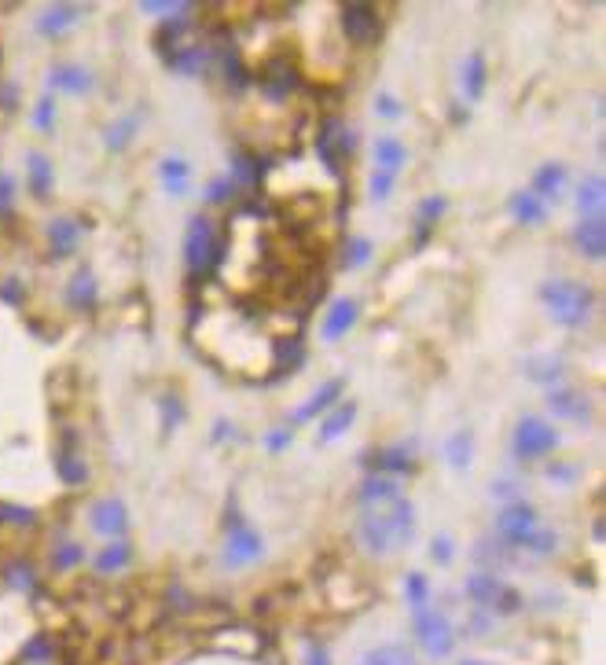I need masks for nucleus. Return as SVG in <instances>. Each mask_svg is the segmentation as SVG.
<instances>
[{"mask_svg":"<svg viewBox=\"0 0 606 665\" xmlns=\"http://www.w3.org/2000/svg\"><path fill=\"white\" fill-rule=\"evenodd\" d=\"M540 301L562 327H585L595 313V294L585 283L573 280H548L540 287Z\"/></svg>","mask_w":606,"mask_h":665,"instance_id":"obj_1","label":"nucleus"},{"mask_svg":"<svg viewBox=\"0 0 606 665\" xmlns=\"http://www.w3.org/2000/svg\"><path fill=\"white\" fill-rule=\"evenodd\" d=\"M559 448V431L540 415H522L511 434V452L519 460H544Z\"/></svg>","mask_w":606,"mask_h":665,"instance_id":"obj_2","label":"nucleus"},{"mask_svg":"<svg viewBox=\"0 0 606 665\" xmlns=\"http://www.w3.org/2000/svg\"><path fill=\"white\" fill-rule=\"evenodd\" d=\"M540 530V511L526 500H507L496 515V537L507 552H522V544Z\"/></svg>","mask_w":606,"mask_h":665,"instance_id":"obj_3","label":"nucleus"},{"mask_svg":"<svg viewBox=\"0 0 606 665\" xmlns=\"http://www.w3.org/2000/svg\"><path fill=\"white\" fill-rule=\"evenodd\" d=\"M467 595L478 611H493L500 618H511V614H519L522 607V595L514 592L511 585L496 581L493 573H474V578L467 581Z\"/></svg>","mask_w":606,"mask_h":665,"instance_id":"obj_4","label":"nucleus"},{"mask_svg":"<svg viewBox=\"0 0 606 665\" xmlns=\"http://www.w3.org/2000/svg\"><path fill=\"white\" fill-rule=\"evenodd\" d=\"M217 258H221V247H217V228H214V221L202 218V214H195V218L188 221V235H184V265H188V272H195V276H199V272L214 268Z\"/></svg>","mask_w":606,"mask_h":665,"instance_id":"obj_5","label":"nucleus"},{"mask_svg":"<svg viewBox=\"0 0 606 665\" xmlns=\"http://www.w3.org/2000/svg\"><path fill=\"white\" fill-rule=\"evenodd\" d=\"M412 628H415L419 647L427 651L430 658H445V654H452V647H456L452 621L441 611H434V607H419L415 618H412Z\"/></svg>","mask_w":606,"mask_h":665,"instance_id":"obj_6","label":"nucleus"},{"mask_svg":"<svg viewBox=\"0 0 606 665\" xmlns=\"http://www.w3.org/2000/svg\"><path fill=\"white\" fill-rule=\"evenodd\" d=\"M265 555V540L254 526L247 522H232L228 526V537H225V552H221V562L228 570H242V566H254L258 559Z\"/></svg>","mask_w":606,"mask_h":665,"instance_id":"obj_7","label":"nucleus"},{"mask_svg":"<svg viewBox=\"0 0 606 665\" xmlns=\"http://www.w3.org/2000/svg\"><path fill=\"white\" fill-rule=\"evenodd\" d=\"M356 316H360V301L356 298H335L327 306V320L320 327V339L323 342H342L356 327Z\"/></svg>","mask_w":606,"mask_h":665,"instance_id":"obj_8","label":"nucleus"},{"mask_svg":"<svg viewBox=\"0 0 606 665\" xmlns=\"http://www.w3.org/2000/svg\"><path fill=\"white\" fill-rule=\"evenodd\" d=\"M342 34L353 45H372L379 37V15L372 4H342Z\"/></svg>","mask_w":606,"mask_h":665,"instance_id":"obj_9","label":"nucleus"},{"mask_svg":"<svg viewBox=\"0 0 606 665\" xmlns=\"http://www.w3.org/2000/svg\"><path fill=\"white\" fill-rule=\"evenodd\" d=\"M88 519H93V530L103 533V537H121L129 530V511H126V504H121L118 497L96 500L93 511H88Z\"/></svg>","mask_w":606,"mask_h":665,"instance_id":"obj_10","label":"nucleus"},{"mask_svg":"<svg viewBox=\"0 0 606 665\" xmlns=\"http://www.w3.org/2000/svg\"><path fill=\"white\" fill-rule=\"evenodd\" d=\"M360 464H368L372 474H386V478H397V474H412V471H415L412 445H389V448H379V452H372V456H368V460H360Z\"/></svg>","mask_w":606,"mask_h":665,"instance_id":"obj_11","label":"nucleus"},{"mask_svg":"<svg viewBox=\"0 0 606 665\" xmlns=\"http://www.w3.org/2000/svg\"><path fill=\"white\" fill-rule=\"evenodd\" d=\"M356 537H360V544H364V548H368L375 559H382V555L393 552V537H389V526H386V519H382V511H364L360 522H356Z\"/></svg>","mask_w":606,"mask_h":665,"instance_id":"obj_12","label":"nucleus"},{"mask_svg":"<svg viewBox=\"0 0 606 665\" xmlns=\"http://www.w3.org/2000/svg\"><path fill=\"white\" fill-rule=\"evenodd\" d=\"M93 85H96L93 70H85V67H78V63H59V67H52V74H48V88H59V93H70V96L93 93Z\"/></svg>","mask_w":606,"mask_h":665,"instance_id":"obj_13","label":"nucleus"},{"mask_svg":"<svg viewBox=\"0 0 606 665\" xmlns=\"http://www.w3.org/2000/svg\"><path fill=\"white\" fill-rule=\"evenodd\" d=\"M566 185H569V169L562 166V162H544L536 173H533V195L540 199V202H555L562 192H566Z\"/></svg>","mask_w":606,"mask_h":665,"instance_id":"obj_14","label":"nucleus"},{"mask_svg":"<svg viewBox=\"0 0 606 665\" xmlns=\"http://www.w3.org/2000/svg\"><path fill=\"white\" fill-rule=\"evenodd\" d=\"M382 519H386V526H389L393 548H405V544L412 540V533H415V511H412V504H408L405 497H397V500H393V504L382 511Z\"/></svg>","mask_w":606,"mask_h":665,"instance_id":"obj_15","label":"nucleus"},{"mask_svg":"<svg viewBox=\"0 0 606 665\" xmlns=\"http://www.w3.org/2000/svg\"><path fill=\"white\" fill-rule=\"evenodd\" d=\"M573 243H577V250L592 261H602L606 258V221L602 218H588L581 221L577 228H573Z\"/></svg>","mask_w":606,"mask_h":665,"instance_id":"obj_16","label":"nucleus"},{"mask_svg":"<svg viewBox=\"0 0 606 665\" xmlns=\"http://www.w3.org/2000/svg\"><path fill=\"white\" fill-rule=\"evenodd\" d=\"M397 497H401V478H386V474H368L360 481V489H356V500L368 504V507L393 504Z\"/></svg>","mask_w":606,"mask_h":665,"instance_id":"obj_17","label":"nucleus"},{"mask_svg":"<svg viewBox=\"0 0 606 665\" xmlns=\"http://www.w3.org/2000/svg\"><path fill=\"white\" fill-rule=\"evenodd\" d=\"M548 408L562 419H588V398L581 394V390H573L569 382L548 390Z\"/></svg>","mask_w":606,"mask_h":665,"instance_id":"obj_18","label":"nucleus"},{"mask_svg":"<svg viewBox=\"0 0 606 665\" xmlns=\"http://www.w3.org/2000/svg\"><path fill=\"white\" fill-rule=\"evenodd\" d=\"M342 379H331V382H323L320 390H316V394L306 401V405H301L298 412H294V423H309V419H316V415H323V412H331V408H335L339 405V398H342Z\"/></svg>","mask_w":606,"mask_h":665,"instance_id":"obj_19","label":"nucleus"},{"mask_svg":"<svg viewBox=\"0 0 606 665\" xmlns=\"http://www.w3.org/2000/svg\"><path fill=\"white\" fill-rule=\"evenodd\" d=\"M159 180H162V188L169 195H188V188H192V166H188V159H176V155L162 159L159 162Z\"/></svg>","mask_w":606,"mask_h":665,"instance_id":"obj_20","label":"nucleus"},{"mask_svg":"<svg viewBox=\"0 0 606 665\" xmlns=\"http://www.w3.org/2000/svg\"><path fill=\"white\" fill-rule=\"evenodd\" d=\"M78 12H81V8H74V4H52V8H45V12L37 15V34H41V37H63L67 29L74 26Z\"/></svg>","mask_w":606,"mask_h":665,"instance_id":"obj_21","label":"nucleus"},{"mask_svg":"<svg viewBox=\"0 0 606 665\" xmlns=\"http://www.w3.org/2000/svg\"><path fill=\"white\" fill-rule=\"evenodd\" d=\"M507 214L519 225H544L548 221V202H540L533 192H519V195H511Z\"/></svg>","mask_w":606,"mask_h":665,"instance_id":"obj_22","label":"nucleus"},{"mask_svg":"<svg viewBox=\"0 0 606 665\" xmlns=\"http://www.w3.org/2000/svg\"><path fill=\"white\" fill-rule=\"evenodd\" d=\"M78 239H81V232H78V221H70V218H55L48 225V250L55 258H70L78 250Z\"/></svg>","mask_w":606,"mask_h":665,"instance_id":"obj_23","label":"nucleus"},{"mask_svg":"<svg viewBox=\"0 0 606 665\" xmlns=\"http://www.w3.org/2000/svg\"><path fill=\"white\" fill-rule=\"evenodd\" d=\"M602 199H606V185H602V173H592L581 180V188H577V209L588 218H602Z\"/></svg>","mask_w":606,"mask_h":665,"instance_id":"obj_24","label":"nucleus"},{"mask_svg":"<svg viewBox=\"0 0 606 665\" xmlns=\"http://www.w3.org/2000/svg\"><path fill=\"white\" fill-rule=\"evenodd\" d=\"M96 298H100V287H96V276L88 268H78V276L70 280L67 287V301H70V309H93L96 306Z\"/></svg>","mask_w":606,"mask_h":665,"instance_id":"obj_25","label":"nucleus"},{"mask_svg":"<svg viewBox=\"0 0 606 665\" xmlns=\"http://www.w3.org/2000/svg\"><path fill=\"white\" fill-rule=\"evenodd\" d=\"M375 162H379V169L382 173H393L397 177L405 166H408V151H405V144L401 140H389V136H382V140H375Z\"/></svg>","mask_w":606,"mask_h":665,"instance_id":"obj_26","label":"nucleus"},{"mask_svg":"<svg viewBox=\"0 0 606 665\" xmlns=\"http://www.w3.org/2000/svg\"><path fill=\"white\" fill-rule=\"evenodd\" d=\"M356 419V405L353 401H339L335 408L327 412V419L320 423V441H331V438H342Z\"/></svg>","mask_w":606,"mask_h":665,"instance_id":"obj_27","label":"nucleus"},{"mask_svg":"<svg viewBox=\"0 0 606 665\" xmlns=\"http://www.w3.org/2000/svg\"><path fill=\"white\" fill-rule=\"evenodd\" d=\"M360 665H415V654L405 644H379L372 651H364Z\"/></svg>","mask_w":606,"mask_h":665,"instance_id":"obj_28","label":"nucleus"},{"mask_svg":"<svg viewBox=\"0 0 606 665\" xmlns=\"http://www.w3.org/2000/svg\"><path fill=\"white\" fill-rule=\"evenodd\" d=\"M529 379L540 382V386H548V390H555V386L566 382V365H562L559 357H536V360H529Z\"/></svg>","mask_w":606,"mask_h":665,"instance_id":"obj_29","label":"nucleus"},{"mask_svg":"<svg viewBox=\"0 0 606 665\" xmlns=\"http://www.w3.org/2000/svg\"><path fill=\"white\" fill-rule=\"evenodd\" d=\"M133 562V548L126 540H114V544H107V548L93 559V566H96V573H118V570H126Z\"/></svg>","mask_w":606,"mask_h":665,"instance_id":"obj_30","label":"nucleus"},{"mask_svg":"<svg viewBox=\"0 0 606 665\" xmlns=\"http://www.w3.org/2000/svg\"><path fill=\"white\" fill-rule=\"evenodd\" d=\"M463 93H467V100H481V93H485V55L481 52L467 55V63H463Z\"/></svg>","mask_w":606,"mask_h":665,"instance_id":"obj_31","label":"nucleus"},{"mask_svg":"<svg viewBox=\"0 0 606 665\" xmlns=\"http://www.w3.org/2000/svg\"><path fill=\"white\" fill-rule=\"evenodd\" d=\"M445 452H448V464H452V467H456V471H467V467H471V456H474V438H471V431L452 434L448 445H445Z\"/></svg>","mask_w":606,"mask_h":665,"instance_id":"obj_32","label":"nucleus"},{"mask_svg":"<svg viewBox=\"0 0 606 665\" xmlns=\"http://www.w3.org/2000/svg\"><path fill=\"white\" fill-rule=\"evenodd\" d=\"M26 162H29V192H34V195H48L52 192V162L41 155V151H34Z\"/></svg>","mask_w":606,"mask_h":665,"instance_id":"obj_33","label":"nucleus"},{"mask_svg":"<svg viewBox=\"0 0 606 665\" xmlns=\"http://www.w3.org/2000/svg\"><path fill=\"white\" fill-rule=\"evenodd\" d=\"M555 548H559V533L555 530H548V526H540L526 544H522V552H529V555H536V559H548V555H555Z\"/></svg>","mask_w":606,"mask_h":665,"instance_id":"obj_34","label":"nucleus"},{"mask_svg":"<svg viewBox=\"0 0 606 665\" xmlns=\"http://www.w3.org/2000/svg\"><path fill=\"white\" fill-rule=\"evenodd\" d=\"M265 85H268V96H276V100H283L287 93H291V88L298 85V78L280 63V67H272L268 70V78H265Z\"/></svg>","mask_w":606,"mask_h":665,"instance_id":"obj_35","label":"nucleus"},{"mask_svg":"<svg viewBox=\"0 0 606 665\" xmlns=\"http://www.w3.org/2000/svg\"><path fill=\"white\" fill-rule=\"evenodd\" d=\"M169 63H173L180 74H199L202 63H206V52H202V48H180V52L169 55Z\"/></svg>","mask_w":606,"mask_h":665,"instance_id":"obj_36","label":"nucleus"},{"mask_svg":"<svg viewBox=\"0 0 606 665\" xmlns=\"http://www.w3.org/2000/svg\"><path fill=\"white\" fill-rule=\"evenodd\" d=\"M133 133H136V118H118V122L107 129V147H111V151H121V147L133 140Z\"/></svg>","mask_w":606,"mask_h":665,"instance_id":"obj_37","label":"nucleus"},{"mask_svg":"<svg viewBox=\"0 0 606 665\" xmlns=\"http://www.w3.org/2000/svg\"><path fill=\"white\" fill-rule=\"evenodd\" d=\"M405 595L408 603L419 611V607H427V599H430V581L422 578V573H408V585H405Z\"/></svg>","mask_w":606,"mask_h":665,"instance_id":"obj_38","label":"nucleus"},{"mask_svg":"<svg viewBox=\"0 0 606 665\" xmlns=\"http://www.w3.org/2000/svg\"><path fill=\"white\" fill-rule=\"evenodd\" d=\"M59 474H63V481H70V486H85V478H88L85 464L78 456H70V452L59 456Z\"/></svg>","mask_w":606,"mask_h":665,"instance_id":"obj_39","label":"nucleus"},{"mask_svg":"<svg viewBox=\"0 0 606 665\" xmlns=\"http://www.w3.org/2000/svg\"><path fill=\"white\" fill-rule=\"evenodd\" d=\"M375 254V247L368 243V239H349V247H346V265L349 268H360V265H368Z\"/></svg>","mask_w":606,"mask_h":665,"instance_id":"obj_40","label":"nucleus"},{"mask_svg":"<svg viewBox=\"0 0 606 665\" xmlns=\"http://www.w3.org/2000/svg\"><path fill=\"white\" fill-rule=\"evenodd\" d=\"M393 188H397V177H393V173H372V180H368V192H372V199L375 202H382L386 195H393Z\"/></svg>","mask_w":606,"mask_h":665,"instance_id":"obj_41","label":"nucleus"},{"mask_svg":"<svg viewBox=\"0 0 606 665\" xmlns=\"http://www.w3.org/2000/svg\"><path fill=\"white\" fill-rule=\"evenodd\" d=\"M445 206H448V202H445L441 195H430L427 202H422V206H419V228H427L430 221H438V218L445 214Z\"/></svg>","mask_w":606,"mask_h":665,"instance_id":"obj_42","label":"nucleus"},{"mask_svg":"<svg viewBox=\"0 0 606 665\" xmlns=\"http://www.w3.org/2000/svg\"><path fill=\"white\" fill-rule=\"evenodd\" d=\"M34 126H37L41 133H48V129L55 126V103H52V96H41V100H37V111H34Z\"/></svg>","mask_w":606,"mask_h":665,"instance_id":"obj_43","label":"nucleus"},{"mask_svg":"<svg viewBox=\"0 0 606 665\" xmlns=\"http://www.w3.org/2000/svg\"><path fill=\"white\" fill-rule=\"evenodd\" d=\"M81 555H85V552H81V544H59L52 562H55L59 570H67V566H78V562H81Z\"/></svg>","mask_w":606,"mask_h":665,"instance_id":"obj_44","label":"nucleus"},{"mask_svg":"<svg viewBox=\"0 0 606 665\" xmlns=\"http://www.w3.org/2000/svg\"><path fill=\"white\" fill-rule=\"evenodd\" d=\"M276 360H283V368H294V365H301V342H298V339L276 342Z\"/></svg>","mask_w":606,"mask_h":665,"instance_id":"obj_45","label":"nucleus"},{"mask_svg":"<svg viewBox=\"0 0 606 665\" xmlns=\"http://www.w3.org/2000/svg\"><path fill=\"white\" fill-rule=\"evenodd\" d=\"M261 173H258V162L254 159H247V155H235V180L239 185H254Z\"/></svg>","mask_w":606,"mask_h":665,"instance_id":"obj_46","label":"nucleus"},{"mask_svg":"<svg viewBox=\"0 0 606 665\" xmlns=\"http://www.w3.org/2000/svg\"><path fill=\"white\" fill-rule=\"evenodd\" d=\"M375 114L386 118V122H389V118H401V100L389 96V93H379L375 96Z\"/></svg>","mask_w":606,"mask_h":665,"instance_id":"obj_47","label":"nucleus"},{"mask_svg":"<svg viewBox=\"0 0 606 665\" xmlns=\"http://www.w3.org/2000/svg\"><path fill=\"white\" fill-rule=\"evenodd\" d=\"M0 522H19V526H29V522H34V511H29V507H12V504H0Z\"/></svg>","mask_w":606,"mask_h":665,"instance_id":"obj_48","label":"nucleus"},{"mask_svg":"<svg viewBox=\"0 0 606 665\" xmlns=\"http://www.w3.org/2000/svg\"><path fill=\"white\" fill-rule=\"evenodd\" d=\"M232 195V177H217L206 185V202H225Z\"/></svg>","mask_w":606,"mask_h":665,"instance_id":"obj_49","label":"nucleus"},{"mask_svg":"<svg viewBox=\"0 0 606 665\" xmlns=\"http://www.w3.org/2000/svg\"><path fill=\"white\" fill-rule=\"evenodd\" d=\"M8 581L15 588H29V585H34V573H29L26 562H15V566H8Z\"/></svg>","mask_w":606,"mask_h":665,"instance_id":"obj_50","label":"nucleus"},{"mask_svg":"<svg viewBox=\"0 0 606 665\" xmlns=\"http://www.w3.org/2000/svg\"><path fill=\"white\" fill-rule=\"evenodd\" d=\"M12 199H15V177L0 173V214H8V209H12Z\"/></svg>","mask_w":606,"mask_h":665,"instance_id":"obj_51","label":"nucleus"},{"mask_svg":"<svg viewBox=\"0 0 606 665\" xmlns=\"http://www.w3.org/2000/svg\"><path fill=\"white\" fill-rule=\"evenodd\" d=\"M430 552H434L438 562H452V540L448 537H434L430 540Z\"/></svg>","mask_w":606,"mask_h":665,"instance_id":"obj_52","label":"nucleus"},{"mask_svg":"<svg viewBox=\"0 0 606 665\" xmlns=\"http://www.w3.org/2000/svg\"><path fill=\"white\" fill-rule=\"evenodd\" d=\"M306 665H331V654L320 644H309L306 647Z\"/></svg>","mask_w":606,"mask_h":665,"instance_id":"obj_53","label":"nucleus"},{"mask_svg":"<svg viewBox=\"0 0 606 665\" xmlns=\"http://www.w3.org/2000/svg\"><path fill=\"white\" fill-rule=\"evenodd\" d=\"M287 441H291V434H287V431H272L265 445H268V452H280V448H287Z\"/></svg>","mask_w":606,"mask_h":665,"instance_id":"obj_54","label":"nucleus"},{"mask_svg":"<svg viewBox=\"0 0 606 665\" xmlns=\"http://www.w3.org/2000/svg\"><path fill=\"white\" fill-rule=\"evenodd\" d=\"M566 467H569V464H555V467H548V478H555V481H573L577 474L566 471Z\"/></svg>","mask_w":606,"mask_h":665,"instance_id":"obj_55","label":"nucleus"},{"mask_svg":"<svg viewBox=\"0 0 606 665\" xmlns=\"http://www.w3.org/2000/svg\"><path fill=\"white\" fill-rule=\"evenodd\" d=\"M52 654V647H48V640H34V647L26 651V658H48Z\"/></svg>","mask_w":606,"mask_h":665,"instance_id":"obj_56","label":"nucleus"},{"mask_svg":"<svg viewBox=\"0 0 606 665\" xmlns=\"http://www.w3.org/2000/svg\"><path fill=\"white\" fill-rule=\"evenodd\" d=\"M4 298H8V301H15V306H19V301H22V294H19V283H4Z\"/></svg>","mask_w":606,"mask_h":665,"instance_id":"obj_57","label":"nucleus"},{"mask_svg":"<svg viewBox=\"0 0 606 665\" xmlns=\"http://www.w3.org/2000/svg\"><path fill=\"white\" fill-rule=\"evenodd\" d=\"M176 415H180V412H176V401H166V419H169V427L176 423Z\"/></svg>","mask_w":606,"mask_h":665,"instance_id":"obj_58","label":"nucleus"},{"mask_svg":"<svg viewBox=\"0 0 606 665\" xmlns=\"http://www.w3.org/2000/svg\"><path fill=\"white\" fill-rule=\"evenodd\" d=\"M460 665H489V661H460Z\"/></svg>","mask_w":606,"mask_h":665,"instance_id":"obj_59","label":"nucleus"}]
</instances>
